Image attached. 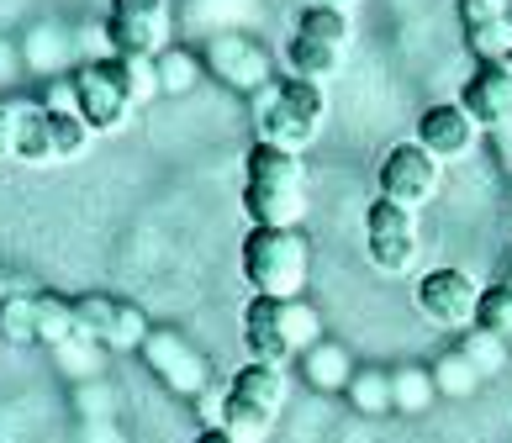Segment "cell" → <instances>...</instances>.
Masks as SVG:
<instances>
[{"instance_id":"obj_8","label":"cell","mask_w":512,"mask_h":443,"mask_svg":"<svg viewBox=\"0 0 512 443\" xmlns=\"http://www.w3.org/2000/svg\"><path fill=\"white\" fill-rule=\"evenodd\" d=\"M412 306H417V312H423L433 327L465 333V327H476V312H481V285L470 280L465 269H428V275L412 285Z\"/></svg>"},{"instance_id":"obj_6","label":"cell","mask_w":512,"mask_h":443,"mask_svg":"<svg viewBox=\"0 0 512 443\" xmlns=\"http://www.w3.org/2000/svg\"><path fill=\"white\" fill-rule=\"evenodd\" d=\"M106 48L117 59H159L169 48V6L164 0H111Z\"/></svg>"},{"instance_id":"obj_15","label":"cell","mask_w":512,"mask_h":443,"mask_svg":"<svg viewBox=\"0 0 512 443\" xmlns=\"http://www.w3.org/2000/svg\"><path fill=\"white\" fill-rule=\"evenodd\" d=\"M286 69H291V80L328 85L333 74L344 69V48H333V43H317V37L291 32V43H286Z\"/></svg>"},{"instance_id":"obj_38","label":"cell","mask_w":512,"mask_h":443,"mask_svg":"<svg viewBox=\"0 0 512 443\" xmlns=\"http://www.w3.org/2000/svg\"><path fill=\"white\" fill-rule=\"evenodd\" d=\"M312 6H328V11H349L354 0H312Z\"/></svg>"},{"instance_id":"obj_28","label":"cell","mask_w":512,"mask_h":443,"mask_svg":"<svg viewBox=\"0 0 512 443\" xmlns=\"http://www.w3.org/2000/svg\"><path fill=\"white\" fill-rule=\"evenodd\" d=\"M460 354L481 370V380H486V375H497V370H507V343H502V338H491L486 327H465Z\"/></svg>"},{"instance_id":"obj_41","label":"cell","mask_w":512,"mask_h":443,"mask_svg":"<svg viewBox=\"0 0 512 443\" xmlns=\"http://www.w3.org/2000/svg\"><path fill=\"white\" fill-rule=\"evenodd\" d=\"M0 343H6V338H0Z\"/></svg>"},{"instance_id":"obj_1","label":"cell","mask_w":512,"mask_h":443,"mask_svg":"<svg viewBox=\"0 0 512 443\" xmlns=\"http://www.w3.org/2000/svg\"><path fill=\"white\" fill-rule=\"evenodd\" d=\"M243 280L254 296L270 301H301L312 280V238L307 227H249L243 238Z\"/></svg>"},{"instance_id":"obj_33","label":"cell","mask_w":512,"mask_h":443,"mask_svg":"<svg viewBox=\"0 0 512 443\" xmlns=\"http://www.w3.org/2000/svg\"><path fill=\"white\" fill-rule=\"evenodd\" d=\"M512 0H460V22L465 27H486V22H507Z\"/></svg>"},{"instance_id":"obj_5","label":"cell","mask_w":512,"mask_h":443,"mask_svg":"<svg viewBox=\"0 0 512 443\" xmlns=\"http://www.w3.org/2000/svg\"><path fill=\"white\" fill-rule=\"evenodd\" d=\"M143 364L154 370L159 385H169L175 396H201V391H212V364H206V354L196 349L185 333H175V327H154V333L143 338Z\"/></svg>"},{"instance_id":"obj_10","label":"cell","mask_w":512,"mask_h":443,"mask_svg":"<svg viewBox=\"0 0 512 443\" xmlns=\"http://www.w3.org/2000/svg\"><path fill=\"white\" fill-rule=\"evenodd\" d=\"M206 69L217 74L222 85H233L243 95H254L259 85H270V53H264L254 37H243V32H222L206 43Z\"/></svg>"},{"instance_id":"obj_37","label":"cell","mask_w":512,"mask_h":443,"mask_svg":"<svg viewBox=\"0 0 512 443\" xmlns=\"http://www.w3.org/2000/svg\"><path fill=\"white\" fill-rule=\"evenodd\" d=\"M191 443H233V438H227V433H222V428H206V433H196V438H191Z\"/></svg>"},{"instance_id":"obj_24","label":"cell","mask_w":512,"mask_h":443,"mask_svg":"<svg viewBox=\"0 0 512 443\" xmlns=\"http://www.w3.org/2000/svg\"><path fill=\"white\" fill-rule=\"evenodd\" d=\"M16 159H22V164H53V138H48V111H43V101H27L22 138H16Z\"/></svg>"},{"instance_id":"obj_25","label":"cell","mask_w":512,"mask_h":443,"mask_svg":"<svg viewBox=\"0 0 512 443\" xmlns=\"http://www.w3.org/2000/svg\"><path fill=\"white\" fill-rule=\"evenodd\" d=\"M465 48L476 53V64H512V16L486 27H465Z\"/></svg>"},{"instance_id":"obj_4","label":"cell","mask_w":512,"mask_h":443,"mask_svg":"<svg viewBox=\"0 0 512 443\" xmlns=\"http://www.w3.org/2000/svg\"><path fill=\"white\" fill-rule=\"evenodd\" d=\"M291 401V375L275 364H243L227 385V412H222V433L233 443H270L275 417Z\"/></svg>"},{"instance_id":"obj_17","label":"cell","mask_w":512,"mask_h":443,"mask_svg":"<svg viewBox=\"0 0 512 443\" xmlns=\"http://www.w3.org/2000/svg\"><path fill=\"white\" fill-rule=\"evenodd\" d=\"M206 74V59L191 48H164L154 59V80H159V95H191Z\"/></svg>"},{"instance_id":"obj_22","label":"cell","mask_w":512,"mask_h":443,"mask_svg":"<svg viewBox=\"0 0 512 443\" xmlns=\"http://www.w3.org/2000/svg\"><path fill=\"white\" fill-rule=\"evenodd\" d=\"M428 370H433V385H439V396H449V401H465V396H476V391H481V370H476V364H470L460 349H449L444 359H433Z\"/></svg>"},{"instance_id":"obj_23","label":"cell","mask_w":512,"mask_h":443,"mask_svg":"<svg viewBox=\"0 0 512 443\" xmlns=\"http://www.w3.org/2000/svg\"><path fill=\"white\" fill-rule=\"evenodd\" d=\"M0 338L6 343H37V291H11L0 301Z\"/></svg>"},{"instance_id":"obj_14","label":"cell","mask_w":512,"mask_h":443,"mask_svg":"<svg viewBox=\"0 0 512 443\" xmlns=\"http://www.w3.org/2000/svg\"><path fill=\"white\" fill-rule=\"evenodd\" d=\"M296 364H301V380H307L317 396H338V391H349V380H354V359H349L344 343H333V338L312 343Z\"/></svg>"},{"instance_id":"obj_16","label":"cell","mask_w":512,"mask_h":443,"mask_svg":"<svg viewBox=\"0 0 512 443\" xmlns=\"http://www.w3.org/2000/svg\"><path fill=\"white\" fill-rule=\"evenodd\" d=\"M243 169H249V180H259V185H307V164H301V153L275 148V143H254Z\"/></svg>"},{"instance_id":"obj_31","label":"cell","mask_w":512,"mask_h":443,"mask_svg":"<svg viewBox=\"0 0 512 443\" xmlns=\"http://www.w3.org/2000/svg\"><path fill=\"white\" fill-rule=\"evenodd\" d=\"M53 354H59V364H64V370L74 375V380H96L101 375V343H90V338H69V343H59V349H53Z\"/></svg>"},{"instance_id":"obj_11","label":"cell","mask_w":512,"mask_h":443,"mask_svg":"<svg viewBox=\"0 0 512 443\" xmlns=\"http://www.w3.org/2000/svg\"><path fill=\"white\" fill-rule=\"evenodd\" d=\"M460 106L476 127H512V64H476Z\"/></svg>"},{"instance_id":"obj_30","label":"cell","mask_w":512,"mask_h":443,"mask_svg":"<svg viewBox=\"0 0 512 443\" xmlns=\"http://www.w3.org/2000/svg\"><path fill=\"white\" fill-rule=\"evenodd\" d=\"M148 333H154V322L143 317V306L122 301V306H117V322H111V338H106V349H111V354L143 349V338H148Z\"/></svg>"},{"instance_id":"obj_35","label":"cell","mask_w":512,"mask_h":443,"mask_svg":"<svg viewBox=\"0 0 512 443\" xmlns=\"http://www.w3.org/2000/svg\"><path fill=\"white\" fill-rule=\"evenodd\" d=\"M196 412H201V422H206V428H222V412H227V391H222V396L201 391V396H196Z\"/></svg>"},{"instance_id":"obj_21","label":"cell","mask_w":512,"mask_h":443,"mask_svg":"<svg viewBox=\"0 0 512 443\" xmlns=\"http://www.w3.org/2000/svg\"><path fill=\"white\" fill-rule=\"evenodd\" d=\"M74 338V296L59 291H37V343L59 349V343Z\"/></svg>"},{"instance_id":"obj_20","label":"cell","mask_w":512,"mask_h":443,"mask_svg":"<svg viewBox=\"0 0 512 443\" xmlns=\"http://www.w3.org/2000/svg\"><path fill=\"white\" fill-rule=\"evenodd\" d=\"M349 407L359 412V417H386V412H396V396H391V370H354V380H349Z\"/></svg>"},{"instance_id":"obj_27","label":"cell","mask_w":512,"mask_h":443,"mask_svg":"<svg viewBox=\"0 0 512 443\" xmlns=\"http://www.w3.org/2000/svg\"><path fill=\"white\" fill-rule=\"evenodd\" d=\"M296 32H301V37H317V43H333V48H344V43H349V11L307 6V11L296 16Z\"/></svg>"},{"instance_id":"obj_34","label":"cell","mask_w":512,"mask_h":443,"mask_svg":"<svg viewBox=\"0 0 512 443\" xmlns=\"http://www.w3.org/2000/svg\"><path fill=\"white\" fill-rule=\"evenodd\" d=\"M53 48H59V32L37 27V32L27 37V53H22V64H32V69H53Z\"/></svg>"},{"instance_id":"obj_7","label":"cell","mask_w":512,"mask_h":443,"mask_svg":"<svg viewBox=\"0 0 512 443\" xmlns=\"http://www.w3.org/2000/svg\"><path fill=\"white\" fill-rule=\"evenodd\" d=\"M365 248H370V264L375 275H407L417 264V217L407 206H396L386 196H375L365 206Z\"/></svg>"},{"instance_id":"obj_19","label":"cell","mask_w":512,"mask_h":443,"mask_svg":"<svg viewBox=\"0 0 512 443\" xmlns=\"http://www.w3.org/2000/svg\"><path fill=\"white\" fill-rule=\"evenodd\" d=\"M391 396H396V412H428L433 401H439V385H433V370L423 364H402V370H391Z\"/></svg>"},{"instance_id":"obj_40","label":"cell","mask_w":512,"mask_h":443,"mask_svg":"<svg viewBox=\"0 0 512 443\" xmlns=\"http://www.w3.org/2000/svg\"><path fill=\"white\" fill-rule=\"evenodd\" d=\"M6 296H11V285H6V280H0V301H6Z\"/></svg>"},{"instance_id":"obj_36","label":"cell","mask_w":512,"mask_h":443,"mask_svg":"<svg viewBox=\"0 0 512 443\" xmlns=\"http://www.w3.org/2000/svg\"><path fill=\"white\" fill-rule=\"evenodd\" d=\"M16 69H22V53H16V43H6V37H0V85H11Z\"/></svg>"},{"instance_id":"obj_32","label":"cell","mask_w":512,"mask_h":443,"mask_svg":"<svg viewBox=\"0 0 512 443\" xmlns=\"http://www.w3.org/2000/svg\"><path fill=\"white\" fill-rule=\"evenodd\" d=\"M22 117H27V95H0V159H16V138H22Z\"/></svg>"},{"instance_id":"obj_12","label":"cell","mask_w":512,"mask_h":443,"mask_svg":"<svg viewBox=\"0 0 512 443\" xmlns=\"http://www.w3.org/2000/svg\"><path fill=\"white\" fill-rule=\"evenodd\" d=\"M476 122L465 117L460 101H444V106H428L423 117H417V148H428L439 164L449 159H465L470 148H476Z\"/></svg>"},{"instance_id":"obj_29","label":"cell","mask_w":512,"mask_h":443,"mask_svg":"<svg viewBox=\"0 0 512 443\" xmlns=\"http://www.w3.org/2000/svg\"><path fill=\"white\" fill-rule=\"evenodd\" d=\"M476 327H486L491 338H502L512 349V291H507V285H486V291H481Z\"/></svg>"},{"instance_id":"obj_39","label":"cell","mask_w":512,"mask_h":443,"mask_svg":"<svg viewBox=\"0 0 512 443\" xmlns=\"http://www.w3.org/2000/svg\"><path fill=\"white\" fill-rule=\"evenodd\" d=\"M497 285H507V291H512V259H502V275H497Z\"/></svg>"},{"instance_id":"obj_26","label":"cell","mask_w":512,"mask_h":443,"mask_svg":"<svg viewBox=\"0 0 512 443\" xmlns=\"http://www.w3.org/2000/svg\"><path fill=\"white\" fill-rule=\"evenodd\" d=\"M48 138H53V159H80L90 143V127L80 111H48Z\"/></svg>"},{"instance_id":"obj_2","label":"cell","mask_w":512,"mask_h":443,"mask_svg":"<svg viewBox=\"0 0 512 443\" xmlns=\"http://www.w3.org/2000/svg\"><path fill=\"white\" fill-rule=\"evenodd\" d=\"M322 343V312L312 301H270V296H254L243 306V349H249L254 364H275L286 370L291 359H301Z\"/></svg>"},{"instance_id":"obj_9","label":"cell","mask_w":512,"mask_h":443,"mask_svg":"<svg viewBox=\"0 0 512 443\" xmlns=\"http://www.w3.org/2000/svg\"><path fill=\"white\" fill-rule=\"evenodd\" d=\"M381 196L396 201V206H428L433 196H439V185H444V164L433 159L428 148H417V143H396L386 159H381Z\"/></svg>"},{"instance_id":"obj_3","label":"cell","mask_w":512,"mask_h":443,"mask_svg":"<svg viewBox=\"0 0 512 443\" xmlns=\"http://www.w3.org/2000/svg\"><path fill=\"white\" fill-rule=\"evenodd\" d=\"M249 106H254V122H259V143H275V148H291V153L312 148L322 117H328V95L312 80H286V85L270 80L249 95Z\"/></svg>"},{"instance_id":"obj_18","label":"cell","mask_w":512,"mask_h":443,"mask_svg":"<svg viewBox=\"0 0 512 443\" xmlns=\"http://www.w3.org/2000/svg\"><path fill=\"white\" fill-rule=\"evenodd\" d=\"M117 296H106V291H85V296H74V338H90V343H101L106 349V338H111V322H117Z\"/></svg>"},{"instance_id":"obj_13","label":"cell","mask_w":512,"mask_h":443,"mask_svg":"<svg viewBox=\"0 0 512 443\" xmlns=\"http://www.w3.org/2000/svg\"><path fill=\"white\" fill-rule=\"evenodd\" d=\"M243 211L249 227H301L307 217V185H243Z\"/></svg>"}]
</instances>
